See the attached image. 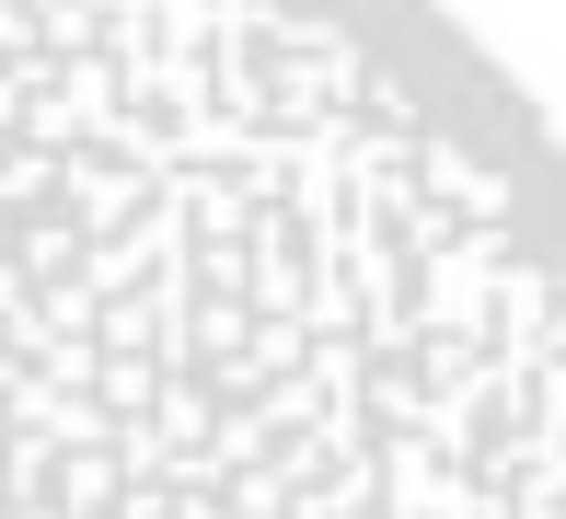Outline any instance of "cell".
Listing matches in <instances>:
<instances>
[{"label": "cell", "instance_id": "6da1fadb", "mask_svg": "<svg viewBox=\"0 0 566 519\" xmlns=\"http://www.w3.org/2000/svg\"><path fill=\"white\" fill-rule=\"evenodd\" d=\"M0 519H566V139L440 0H0Z\"/></svg>", "mask_w": 566, "mask_h": 519}]
</instances>
